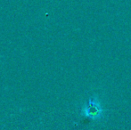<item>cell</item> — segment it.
I'll return each mask as SVG.
<instances>
[{
    "label": "cell",
    "instance_id": "obj_1",
    "mask_svg": "<svg viewBox=\"0 0 131 130\" xmlns=\"http://www.w3.org/2000/svg\"><path fill=\"white\" fill-rule=\"evenodd\" d=\"M81 114L91 120H99L104 115V108L96 96H90L88 102L83 105Z\"/></svg>",
    "mask_w": 131,
    "mask_h": 130
}]
</instances>
